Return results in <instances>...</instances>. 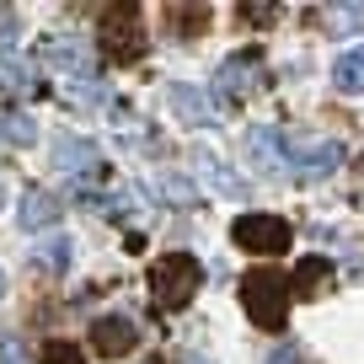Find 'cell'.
I'll list each match as a JSON object with an SVG mask.
<instances>
[{
  "mask_svg": "<svg viewBox=\"0 0 364 364\" xmlns=\"http://www.w3.org/2000/svg\"><path fill=\"white\" fill-rule=\"evenodd\" d=\"M241 306H247V316L257 321L262 332H284V321H289V284L279 279L273 262H257V268L241 273Z\"/></svg>",
  "mask_w": 364,
  "mask_h": 364,
  "instance_id": "obj_1",
  "label": "cell"
},
{
  "mask_svg": "<svg viewBox=\"0 0 364 364\" xmlns=\"http://www.w3.org/2000/svg\"><path fill=\"white\" fill-rule=\"evenodd\" d=\"M198 284H204V262L193 252H166V257L150 262V295L166 311H182L198 295Z\"/></svg>",
  "mask_w": 364,
  "mask_h": 364,
  "instance_id": "obj_2",
  "label": "cell"
},
{
  "mask_svg": "<svg viewBox=\"0 0 364 364\" xmlns=\"http://www.w3.org/2000/svg\"><path fill=\"white\" fill-rule=\"evenodd\" d=\"M97 38H102V54L113 65H134L145 54V16H139L134 0H113L97 22Z\"/></svg>",
  "mask_w": 364,
  "mask_h": 364,
  "instance_id": "obj_3",
  "label": "cell"
},
{
  "mask_svg": "<svg viewBox=\"0 0 364 364\" xmlns=\"http://www.w3.org/2000/svg\"><path fill=\"white\" fill-rule=\"evenodd\" d=\"M230 241L241 252H257V257H279V252H289L295 230H289V220H273V215H241L230 225Z\"/></svg>",
  "mask_w": 364,
  "mask_h": 364,
  "instance_id": "obj_4",
  "label": "cell"
},
{
  "mask_svg": "<svg viewBox=\"0 0 364 364\" xmlns=\"http://www.w3.org/2000/svg\"><path fill=\"white\" fill-rule=\"evenodd\" d=\"M262 80H268L262 48H241V54H230L225 65H220V97H225V102H247V97L262 91Z\"/></svg>",
  "mask_w": 364,
  "mask_h": 364,
  "instance_id": "obj_5",
  "label": "cell"
},
{
  "mask_svg": "<svg viewBox=\"0 0 364 364\" xmlns=\"http://www.w3.org/2000/svg\"><path fill=\"white\" fill-rule=\"evenodd\" d=\"M134 343H139V327L129 316H97L91 321V348L102 359H124V353H134Z\"/></svg>",
  "mask_w": 364,
  "mask_h": 364,
  "instance_id": "obj_6",
  "label": "cell"
},
{
  "mask_svg": "<svg viewBox=\"0 0 364 364\" xmlns=\"http://www.w3.org/2000/svg\"><path fill=\"white\" fill-rule=\"evenodd\" d=\"M247 161L257 171H268V177H273V171H284L289 166V161H284V134H279L273 124H257L247 134Z\"/></svg>",
  "mask_w": 364,
  "mask_h": 364,
  "instance_id": "obj_7",
  "label": "cell"
},
{
  "mask_svg": "<svg viewBox=\"0 0 364 364\" xmlns=\"http://www.w3.org/2000/svg\"><path fill=\"white\" fill-rule=\"evenodd\" d=\"M332 295V262L327 257H306L289 279V300H321Z\"/></svg>",
  "mask_w": 364,
  "mask_h": 364,
  "instance_id": "obj_8",
  "label": "cell"
},
{
  "mask_svg": "<svg viewBox=\"0 0 364 364\" xmlns=\"http://www.w3.org/2000/svg\"><path fill=\"white\" fill-rule=\"evenodd\" d=\"M338 166H343V145H338V139H321V145H306V150H300L295 177H300V182H321V177H332Z\"/></svg>",
  "mask_w": 364,
  "mask_h": 364,
  "instance_id": "obj_9",
  "label": "cell"
},
{
  "mask_svg": "<svg viewBox=\"0 0 364 364\" xmlns=\"http://www.w3.org/2000/svg\"><path fill=\"white\" fill-rule=\"evenodd\" d=\"M16 225H22V230H48V225H59V198L48 193V188H27L22 204H16Z\"/></svg>",
  "mask_w": 364,
  "mask_h": 364,
  "instance_id": "obj_10",
  "label": "cell"
},
{
  "mask_svg": "<svg viewBox=\"0 0 364 364\" xmlns=\"http://www.w3.org/2000/svg\"><path fill=\"white\" fill-rule=\"evenodd\" d=\"M193 171H198V177L209 182V188H215V193L236 198V204H241V198H247V182H241L236 171H225V166H220L215 156H209V150H193Z\"/></svg>",
  "mask_w": 364,
  "mask_h": 364,
  "instance_id": "obj_11",
  "label": "cell"
},
{
  "mask_svg": "<svg viewBox=\"0 0 364 364\" xmlns=\"http://www.w3.org/2000/svg\"><path fill=\"white\" fill-rule=\"evenodd\" d=\"M171 107H177L188 124H215V102H209L198 86H182L177 80V86H171Z\"/></svg>",
  "mask_w": 364,
  "mask_h": 364,
  "instance_id": "obj_12",
  "label": "cell"
},
{
  "mask_svg": "<svg viewBox=\"0 0 364 364\" xmlns=\"http://www.w3.org/2000/svg\"><path fill=\"white\" fill-rule=\"evenodd\" d=\"M332 86H338L343 97H364V43L348 48V54L332 65Z\"/></svg>",
  "mask_w": 364,
  "mask_h": 364,
  "instance_id": "obj_13",
  "label": "cell"
},
{
  "mask_svg": "<svg viewBox=\"0 0 364 364\" xmlns=\"http://www.w3.org/2000/svg\"><path fill=\"white\" fill-rule=\"evenodd\" d=\"M209 6H166V27L188 43V38H204V27H209Z\"/></svg>",
  "mask_w": 364,
  "mask_h": 364,
  "instance_id": "obj_14",
  "label": "cell"
},
{
  "mask_svg": "<svg viewBox=\"0 0 364 364\" xmlns=\"http://www.w3.org/2000/svg\"><path fill=\"white\" fill-rule=\"evenodd\" d=\"M321 22H327L338 38H348V33H359V27H364V6H327Z\"/></svg>",
  "mask_w": 364,
  "mask_h": 364,
  "instance_id": "obj_15",
  "label": "cell"
},
{
  "mask_svg": "<svg viewBox=\"0 0 364 364\" xmlns=\"http://www.w3.org/2000/svg\"><path fill=\"white\" fill-rule=\"evenodd\" d=\"M38 262H43L48 273H65L70 268V241L59 236V241H43V247H38Z\"/></svg>",
  "mask_w": 364,
  "mask_h": 364,
  "instance_id": "obj_16",
  "label": "cell"
},
{
  "mask_svg": "<svg viewBox=\"0 0 364 364\" xmlns=\"http://www.w3.org/2000/svg\"><path fill=\"white\" fill-rule=\"evenodd\" d=\"M161 193H166L171 204H193V182L177 177V171H166V177H161Z\"/></svg>",
  "mask_w": 364,
  "mask_h": 364,
  "instance_id": "obj_17",
  "label": "cell"
},
{
  "mask_svg": "<svg viewBox=\"0 0 364 364\" xmlns=\"http://www.w3.org/2000/svg\"><path fill=\"white\" fill-rule=\"evenodd\" d=\"M43 364H86V353H80L75 343L59 338V343H48V348H43Z\"/></svg>",
  "mask_w": 364,
  "mask_h": 364,
  "instance_id": "obj_18",
  "label": "cell"
},
{
  "mask_svg": "<svg viewBox=\"0 0 364 364\" xmlns=\"http://www.w3.org/2000/svg\"><path fill=\"white\" fill-rule=\"evenodd\" d=\"M0 124H6V139H11V145H33V134H38L33 118H22V113H16V118H0Z\"/></svg>",
  "mask_w": 364,
  "mask_h": 364,
  "instance_id": "obj_19",
  "label": "cell"
},
{
  "mask_svg": "<svg viewBox=\"0 0 364 364\" xmlns=\"http://www.w3.org/2000/svg\"><path fill=\"white\" fill-rule=\"evenodd\" d=\"M241 22H252V27H273V22H279V6H241Z\"/></svg>",
  "mask_w": 364,
  "mask_h": 364,
  "instance_id": "obj_20",
  "label": "cell"
},
{
  "mask_svg": "<svg viewBox=\"0 0 364 364\" xmlns=\"http://www.w3.org/2000/svg\"><path fill=\"white\" fill-rule=\"evenodd\" d=\"M268 364H306V353H300V343H273Z\"/></svg>",
  "mask_w": 364,
  "mask_h": 364,
  "instance_id": "obj_21",
  "label": "cell"
},
{
  "mask_svg": "<svg viewBox=\"0 0 364 364\" xmlns=\"http://www.w3.org/2000/svg\"><path fill=\"white\" fill-rule=\"evenodd\" d=\"M0 145H6V129H0Z\"/></svg>",
  "mask_w": 364,
  "mask_h": 364,
  "instance_id": "obj_22",
  "label": "cell"
},
{
  "mask_svg": "<svg viewBox=\"0 0 364 364\" xmlns=\"http://www.w3.org/2000/svg\"><path fill=\"white\" fill-rule=\"evenodd\" d=\"M0 204H6V188H0Z\"/></svg>",
  "mask_w": 364,
  "mask_h": 364,
  "instance_id": "obj_23",
  "label": "cell"
},
{
  "mask_svg": "<svg viewBox=\"0 0 364 364\" xmlns=\"http://www.w3.org/2000/svg\"><path fill=\"white\" fill-rule=\"evenodd\" d=\"M0 295H6V279H0Z\"/></svg>",
  "mask_w": 364,
  "mask_h": 364,
  "instance_id": "obj_24",
  "label": "cell"
},
{
  "mask_svg": "<svg viewBox=\"0 0 364 364\" xmlns=\"http://www.w3.org/2000/svg\"><path fill=\"white\" fill-rule=\"evenodd\" d=\"M150 364H161V359H150Z\"/></svg>",
  "mask_w": 364,
  "mask_h": 364,
  "instance_id": "obj_25",
  "label": "cell"
}]
</instances>
